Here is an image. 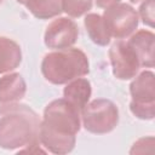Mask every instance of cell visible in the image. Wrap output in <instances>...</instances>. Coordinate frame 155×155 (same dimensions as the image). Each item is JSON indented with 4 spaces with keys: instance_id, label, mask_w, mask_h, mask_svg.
<instances>
[{
    "instance_id": "15",
    "label": "cell",
    "mask_w": 155,
    "mask_h": 155,
    "mask_svg": "<svg viewBox=\"0 0 155 155\" xmlns=\"http://www.w3.org/2000/svg\"><path fill=\"white\" fill-rule=\"evenodd\" d=\"M92 7V0H62V10L71 18L87 13Z\"/></svg>"
},
{
    "instance_id": "13",
    "label": "cell",
    "mask_w": 155,
    "mask_h": 155,
    "mask_svg": "<svg viewBox=\"0 0 155 155\" xmlns=\"http://www.w3.org/2000/svg\"><path fill=\"white\" fill-rule=\"evenodd\" d=\"M38 19H50L58 17L62 10V0H17Z\"/></svg>"
},
{
    "instance_id": "19",
    "label": "cell",
    "mask_w": 155,
    "mask_h": 155,
    "mask_svg": "<svg viewBox=\"0 0 155 155\" xmlns=\"http://www.w3.org/2000/svg\"><path fill=\"white\" fill-rule=\"evenodd\" d=\"M143 0H130V2L131 4H139V2H142Z\"/></svg>"
},
{
    "instance_id": "9",
    "label": "cell",
    "mask_w": 155,
    "mask_h": 155,
    "mask_svg": "<svg viewBox=\"0 0 155 155\" xmlns=\"http://www.w3.org/2000/svg\"><path fill=\"white\" fill-rule=\"evenodd\" d=\"M127 44L134 51L140 67L153 68L154 67V50H155V35L150 30L140 29L134 31Z\"/></svg>"
},
{
    "instance_id": "7",
    "label": "cell",
    "mask_w": 155,
    "mask_h": 155,
    "mask_svg": "<svg viewBox=\"0 0 155 155\" xmlns=\"http://www.w3.org/2000/svg\"><path fill=\"white\" fill-rule=\"evenodd\" d=\"M113 75L119 80L133 79L140 68L139 61L125 40H116L108 51Z\"/></svg>"
},
{
    "instance_id": "2",
    "label": "cell",
    "mask_w": 155,
    "mask_h": 155,
    "mask_svg": "<svg viewBox=\"0 0 155 155\" xmlns=\"http://www.w3.org/2000/svg\"><path fill=\"white\" fill-rule=\"evenodd\" d=\"M40 117L27 104H0V148L6 150L22 149L40 144Z\"/></svg>"
},
{
    "instance_id": "4",
    "label": "cell",
    "mask_w": 155,
    "mask_h": 155,
    "mask_svg": "<svg viewBox=\"0 0 155 155\" xmlns=\"http://www.w3.org/2000/svg\"><path fill=\"white\" fill-rule=\"evenodd\" d=\"M84 128L93 134L111 132L119 124L117 105L105 98H97L88 102L80 111Z\"/></svg>"
},
{
    "instance_id": "16",
    "label": "cell",
    "mask_w": 155,
    "mask_h": 155,
    "mask_svg": "<svg viewBox=\"0 0 155 155\" xmlns=\"http://www.w3.org/2000/svg\"><path fill=\"white\" fill-rule=\"evenodd\" d=\"M155 0H143L138 8V17H140L143 24L149 28H154L155 22Z\"/></svg>"
},
{
    "instance_id": "20",
    "label": "cell",
    "mask_w": 155,
    "mask_h": 155,
    "mask_svg": "<svg viewBox=\"0 0 155 155\" xmlns=\"http://www.w3.org/2000/svg\"><path fill=\"white\" fill-rule=\"evenodd\" d=\"M2 2H4V0H0V5H1V4H2Z\"/></svg>"
},
{
    "instance_id": "6",
    "label": "cell",
    "mask_w": 155,
    "mask_h": 155,
    "mask_svg": "<svg viewBox=\"0 0 155 155\" xmlns=\"http://www.w3.org/2000/svg\"><path fill=\"white\" fill-rule=\"evenodd\" d=\"M102 17L110 36L117 40H124L131 36L139 23L137 11L125 2H117L104 8Z\"/></svg>"
},
{
    "instance_id": "17",
    "label": "cell",
    "mask_w": 155,
    "mask_h": 155,
    "mask_svg": "<svg viewBox=\"0 0 155 155\" xmlns=\"http://www.w3.org/2000/svg\"><path fill=\"white\" fill-rule=\"evenodd\" d=\"M155 139L153 136L143 137L136 140L130 150V154H144V153H151L154 148Z\"/></svg>"
},
{
    "instance_id": "5",
    "label": "cell",
    "mask_w": 155,
    "mask_h": 155,
    "mask_svg": "<svg viewBox=\"0 0 155 155\" xmlns=\"http://www.w3.org/2000/svg\"><path fill=\"white\" fill-rule=\"evenodd\" d=\"M130 111L140 120H153L155 116V74L143 70L130 84Z\"/></svg>"
},
{
    "instance_id": "14",
    "label": "cell",
    "mask_w": 155,
    "mask_h": 155,
    "mask_svg": "<svg viewBox=\"0 0 155 155\" xmlns=\"http://www.w3.org/2000/svg\"><path fill=\"white\" fill-rule=\"evenodd\" d=\"M84 25L91 41L98 46H107L110 44L111 36L107 29L103 17L98 13H87L84 19Z\"/></svg>"
},
{
    "instance_id": "8",
    "label": "cell",
    "mask_w": 155,
    "mask_h": 155,
    "mask_svg": "<svg viewBox=\"0 0 155 155\" xmlns=\"http://www.w3.org/2000/svg\"><path fill=\"white\" fill-rule=\"evenodd\" d=\"M79 38L78 24L68 17H57L46 27L44 44L52 50L73 47Z\"/></svg>"
},
{
    "instance_id": "10",
    "label": "cell",
    "mask_w": 155,
    "mask_h": 155,
    "mask_svg": "<svg viewBox=\"0 0 155 155\" xmlns=\"http://www.w3.org/2000/svg\"><path fill=\"white\" fill-rule=\"evenodd\" d=\"M27 92V84L19 73H8L0 78V104L19 102Z\"/></svg>"
},
{
    "instance_id": "1",
    "label": "cell",
    "mask_w": 155,
    "mask_h": 155,
    "mask_svg": "<svg viewBox=\"0 0 155 155\" xmlns=\"http://www.w3.org/2000/svg\"><path fill=\"white\" fill-rule=\"evenodd\" d=\"M80 128V110L65 98L53 99L44 109L39 132L40 144L52 154H69L75 148Z\"/></svg>"
},
{
    "instance_id": "11",
    "label": "cell",
    "mask_w": 155,
    "mask_h": 155,
    "mask_svg": "<svg viewBox=\"0 0 155 155\" xmlns=\"http://www.w3.org/2000/svg\"><path fill=\"white\" fill-rule=\"evenodd\" d=\"M92 94L91 82L85 78H78L69 81L63 90V98L70 102L80 111L90 102Z\"/></svg>"
},
{
    "instance_id": "12",
    "label": "cell",
    "mask_w": 155,
    "mask_h": 155,
    "mask_svg": "<svg viewBox=\"0 0 155 155\" xmlns=\"http://www.w3.org/2000/svg\"><path fill=\"white\" fill-rule=\"evenodd\" d=\"M21 62L22 48L19 44L10 38L0 36V74L15 70Z\"/></svg>"
},
{
    "instance_id": "18",
    "label": "cell",
    "mask_w": 155,
    "mask_h": 155,
    "mask_svg": "<svg viewBox=\"0 0 155 155\" xmlns=\"http://www.w3.org/2000/svg\"><path fill=\"white\" fill-rule=\"evenodd\" d=\"M117 2H121V0H96V5L99 8H107V7L115 5Z\"/></svg>"
},
{
    "instance_id": "3",
    "label": "cell",
    "mask_w": 155,
    "mask_h": 155,
    "mask_svg": "<svg viewBox=\"0 0 155 155\" xmlns=\"http://www.w3.org/2000/svg\"><path fill=\"white\" fill-rule=\"evenodd\" d=\"M41 74L53 85H64L90 73V62L86 53L76 47L56 50L44 56Z\"/></svg>"
}]
</instances>
